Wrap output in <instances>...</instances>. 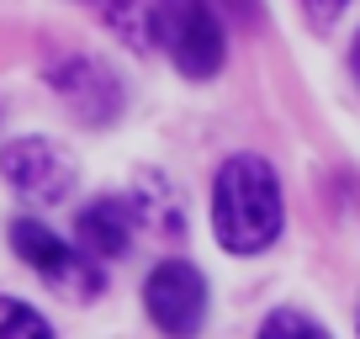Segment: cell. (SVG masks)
<instances>
[{"label":"cell","instance_id":"6da1fadb","mask_svg":"<svg viewBox=\"0 0 360 339\" xmlns=\"http://www.w3.org/2000/svg\"><path fill=\"white\" fill-rule=\"evenodd\" d=\"M281 181L259 154H233L223 159L212 181V234L233 255H259L281 234Z\"/></svg>","mask_w":360,"mask_h":339},{"label":"cell","instance_id":"7a4b0ae2","mask_svg":"<svg viewBox=\"0 0 360 339\" xmlns=\"http://www.w3.org/2000/svg\"><path fill=\"white\" fill-rule=\"evenodd\" d=\"M154 43H165L175 69L191 79H212L228 58L223 22H217V11L207 0H159L154 6Z\"/></svg>","mask_w":360,"mask_h":339},{"label":"cell","instance_id":"3957f363","mask_svg":"<svg viewBox=\"0 0 360 339\" xmlns=\"http://www.w3.org/2000/svg\"><path fill=\"white\" fill-rule=\"evenodd\" d=\"M11 249L43 276V281L64 286L69 297H96V292H101V271H96V260H90L85 249L64 244V238H58L48 223H37V217H16V223H11Z\"/></svg>","mask_w":360,"mask_h":339},{"label":"cell","instance_id":"277c9868","mask_svg":"<svg viewBox=\"0 0 360 339\" xmlns=\"http://www.w3.org/2000/svg\"><path fill=\"white\" fill-rule=\"evenodd\" d=\"M143 307L169 339H196L207 318V281L191 260H159L148 271V286H143Z\"/></svg>","mask_w":360,"mask_h":339},{"label":"cell","instance_id":"5b68a950","mask_svg":"<svg viewBox=\"0 0 360 339\" xmlns=\"http://www.w3.org/2000/svg\"><path fill=\"white\" fill-rule=\"evenodd\" d=\"M0 175L11 181V191H22L27 202H64L75 191V159L48 138H16L0 154Z\"/></svg>","mask_w":360,"mask_h":339},{"label":"cell","instance_id":"8992f818","mask_svg":"<svg viewBox=\"0 0 360 339\" xmlns=\"http://www.w3.org/2000/svg\"><path fill=\"white\" fill-rule=\"evenodd\" d=\"M64 106L79 117V122H112L122 112V79L112 75L106 64H90V58H64V64L48 75Z\"/></svg>","mask_w":360,"mask_h":339},{"label":"cell","instance_id":"52a82bcc","mask_svg":"<svg viewBox=\"0 0 360 339\" xmlns=\"http://www.w3.org/2000/svg\"><path fill=\"white\" fill-rule=\"evenodd\" d=\"M138 223H143L138 196H101L96 207L79 212L75 234H79V249H85L90 260H117V255H127Z\"/></svg>","mask_w":360,"mask_h":339},{"label":"cell","instance_id":"ba28073f","mask_svg":"<svg viewBox=\"0 0 360 339\" xmlns=\"http://www.w3.org/2000/svg\"><path fill=\"white\" fill-rule=\"evenodd\" d=\"M101 11L122 43H133V48L154 43V11H143V0H101Z\"/></svg>","mask_w":360,"mask_h":339},{"label":"cell","instance_id":"9c48e42d","mask_svg":"<svg viewBox=\"0 0 360 339\" xmlns=\"http://www.w3.org/2000/svg\"><path fill=\"white\" fill-rule=\"evenodd\" d=\"M0 339H53V328L43 324V313L16 297H0Z\"/></svg>","mask_w":360,"mask_h":339},{"label":"cell","instance_id":"30bf717a","mask_svg":"<svg viewBox=\"0 0 360 339\" xmlns=\"http://www.w3.org/2000/svg\"><path fill=\"white\" fill-rule=\"evenodd\" d=\"M259 339H328V328L318 324V318H307V313L281 307V313H270L265 324H259Z\"/></svg>","mask_w":360,"mask_h":339},{"label":"cell","instance_id":"8fae6325","mask_svg":"<svg viewBox=\"0 0 360 339\" xmlns=\"http://www.w3.org/2000/svg\"><path fill=\"white\" fill-rule=\"evenodd\" d=\"M302 6H307L313 16H318V22H334V16L345 11V6H349V0H302Z\"/></svg>","mask_w":360,"mask_h":339},{"label":"cell","instance_id":"7c38bea8","mask_svg":"<svg viewBox=\"0 0 360 339\" xmlns=\"http://www.w3.org/2000/svg\"><path fill=\"white\" fill-rule=\"evenodd\" d=\"M228 6H233V16H244V22H255V16H259L255 0H228Z\"/></svg>","mask_w":360,"mask_h":339},{"label":"cell","instance_id":"4fadbf2b","mask_svg":"<svg viewBox=\"0 0 360 339\" xmlns=\"http://www.w3.org/2000/svg\"><path fill=\"white\" fill-rule=\"evenodd\" d=\"M349 64H355V79H360V37H355V48H349Z\"/></svg>","mask_w":360,"mask_h":339},{"label":"cell","instance_id":"5bb4252c","mask_svg":"<svg viewBox=\"0 0 360 339\" xmlns=\"http://www.w3.org/2000/svg\"><path fill=\"white\" fill-rule=\"evenodd\" d=\"M355 318H360V302H355Z\"/></svg>","mask_w":360,"mask_h":339}]
</instances>
